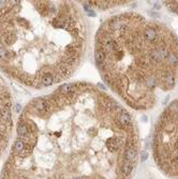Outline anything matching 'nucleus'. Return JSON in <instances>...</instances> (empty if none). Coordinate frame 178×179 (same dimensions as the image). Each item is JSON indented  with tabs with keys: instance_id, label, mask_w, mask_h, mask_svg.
Wrapping results in <instances>:
<instances>
[{
	"instance_id": "7ed1b4c3",
	"label": "nucleus",
	"mask_w": 178,
	"mask_h": 179,
	"mask_svg": "<svg viewBox=\"0 0 178 179\" xmlns=\"http://www.w3.org/2000/svg\"><path fill=\"white\" fill-rule=\"evenodd\" d=\"M147 158H148V154H147L146 151H141V160L143 161H146Z\"/></svg>"
},
{
	"instance_id": "f03ea898",
	"label": "nucleus",
	"mask_w": 178,
	"mask_h": 179,
	"mask_svg": "<svg viewBox=\"0 0 178 179\" xmlns=\"http://www.w3.org/2000/svg\"><path fill=\"white\" fill-rule=\"evenodd\" d=\"M121 173L125 175V176H130L132 174V171H133V163L131 162H128V161H123V163L121 165Z\"/></svg>"
},
{
	"instance_id": "f257e3e1",
	"label": "nucleus",
	"mask_w": 178,
	"mask_h": 179,
	"mask_svg": "<svg viewBox=\"0 0 178 179\" xmlns=\"http://www.w3.org/2000/svg\"><path fill=\"white\" fill-rule=\"evenodd\" d=\"M125 160L128 161V162H131L133 163L135 160H136V158H138V150H136V148L134 146H131V147H128L126 149L125 151Z\"/></svg>"
}]
</instances>
